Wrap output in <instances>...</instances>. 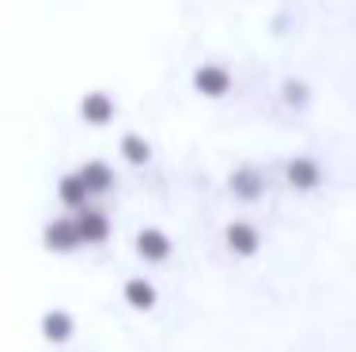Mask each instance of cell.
<instances>
[{
	"mask_svg": "<svg viewBox=\"0 0 356 352\" xmlns=\"http://www.w3.org/2000/svg\"><path fill=\"white\" fill-rule=\"evenodd\" d=\"M72 228L80 235V246H95V242H103L110 235V220H106L103 208L88 205V208H80V212H72Z\"/></svg>",
	"mask_w": 356,
	"mask_h": 352,
	"instance_id": "cell-1",
	"label": "cell"
},
{
	"mask_svg": "<svg viewBox=\"0 0 356 352\" xmlns=\"http://www.w3.org/2000/svg\"><path fill=\"white\" fill-rule=\"evenodd\" d=\"M171 250H175V242H171V235L167 231H159V228H144L137 235V254L144 258V262H167L171 258Z\"/></svg>",
	"mask_w": 356,
	"mask_h": 352,
	"instance_id": "cell-2",
	"label": "cell"
},
{
	"mask_svg": "<svg viewBox=\"0 0 356 352\" xmlns=\"http://www.w3.org/2000/svg\"><path fill=\"white\" fill-rule=\"evenodd\" d=\"M80 178H83V186H88L91 197H103V194H110V190L118 186L114 167L103 163V159H91V163H83V167H80Z\"/></svg>",
	"mask_w": 356,
	"mask_h": 352,
	"instance_id": "cell-3",
	"label": "cell"
},
{
	"mask_svg": "<svg viewBox=\"0 0 356 352\" xmlns=\"http://www.w3.org/2000/svg\"><path fill=\"white\" fill-rule=\"evenodd\" d=\"M193 87L209 99H220V95L232 91V72L220 69V65H201V69L193 72Z\"/></svg>",
	"mask_w": 356,
	"mask_h": 352,
	"instance_id": "cell-4",
	"label": "cell"
},
{
	"mask_svg": "<svg viewBox=\"0 0 356 352\" xmlns=\"http://www.w3.org/2000/svg\"><path fill=\"white\" fill-rule=\"evenodd\" d=\"M42 239H46V246L57 250V254H72V250L80 246V235H76V228H72V216H65V220H49Z\"/></svg>",
	"mask_w": 356,
	"mask_h": 352,
	"instance_id": "cell-5",
	"label": "cell"
},
{
	"mask_svg": "<svg viewBox=\"0 0 356 352\" xmlns=\"http://www.w3.org/2000/svg\"><path fill=\"white\" fill-rule=\"evenodd\" d=\"M284 174H288V182H292L296 190H303V194L322 182V167L315 163V159H288Z\"/></svg>",
	"mask_w": 356,
	"mask_h": 352,
	"instance_id": "cell-6",
	"label": "cell"
},
{
	"mask_svg": "<svg viewBox=\"0 0 356 352\" xmlns=\"http://www.w3.org/2000/svg\"><path fill=\"white\" fill-rule=\"evenodd\" d=\"M57 197H61V201H65V208H72V212H80V208H88V205H91V194H88V186H83L80 171L65 174V178L57 182Z\"/></svg>",
	"mask_w": 356,
	"mask_h": 352,
	"instance_id": "cell-7",
	"label": "cell"
},
{
	"mask_svg": "<svg viewBox=\"0 0 356 352\" xmlns=\"http://www.w3.org/2000/svg\"><path fill=\"white\" fill-rule=\"evenodd\" d=\"M80 114H83V121H91V125H106L110 117H114V99H110L106 91H88L83 103H80Z\"/></svg>",
	"mask_w": 356,
	"mask_h": 352,
	"instance_id": "cell-8",
	"label": "cell"
},
{
	"mask_svg": "<svg viewBox=\"0 0 356 352\" xmlns=\"http://www.w3.org/2000/svg\"><path fill=\"white\" fill-rule=\"evenodd\" d=\"M232 190L239 201H258L261 194H266V174L254 171V167H243V171L232 174Z\"/></svg>",
	"mask_w": 356,
	"mask_h": 352,
	"instance_id": "cell-9",
	"label": "cell"
},
{
	"mask_svg": "<svg viewBox=\"0 0 356 352\" xmlns=\"http://www.w3.org/2000/svg\"><path fill=\"white\" fill-rule=\"evenodd\" d=\"M258 246H261V239H258V231H254L250 224H232V228H227V250H232V254L254 258Z\"/></svg>",
	"mask_w": 356,
	"mask_h": 352,
	"instance_id": "cell-10",
	"label": "cell"
},
{
	"mask_svg": "<svg viewBox=\"0 0 356 352\" xmlns=\"http://www.w3.org/2000/svg\"><path fill=\"white\" fill-rule=\"evenodd\" d=\"M72 330H76V322H72V315L69 311H46L42 315V333H46V341H69L72 337Z\"/></svg>",
	"mask_w": 356,
	"mask_h": 352,
	"instance_id": "cell-11",
	"label": "cell"
},
{
	"mask_svg": "<svg viewBox=\"0 0 356 352\" xmlns=\"http://www.w3.org/2000/svg\"><path fill=\"white\" fill-rule=\"evenodd\" d=\"M125 303L137 307V311H148V307H156V288L140 276H133V280H125Z\"/></svg>",
	"mask_w": 356,
	"mask_h": 352,
	"instance_id": "cell-12",
	"label": "cell"
},
{
	"mask_svg": "<svg viewBox=\"0 0 356 352\" xmlns=\"http://www.w3.org/2000/svg\"><path fill=\"white\" fill-rule=\"evenodd\" d=\"M122 156H125V163H129V167H144L152 159V148H148V140H144V137L129 133V137L122 140Z\"/></svg>",
	"mask_w": 356,
	"mask_h": 352,
	"instance_id": "cell-13",
	"label": "cell"
},
{
	"mask_svg": "<svg viewBox=\"0 0 356 352\" xmlns=\"http://www.w3.org/2000/svg\"><path fill=\"white\" fill-rule=\"evenodd\" d=\"M284 95L292 99V103H303V99H307V91H303V83L296 87V80H288V83H284Z\"/></svg>",
	"mask_w": 356,
	"mask_h": 352,
	"instance_id": "cell-14",
	"label": "cell"
}]
</instances>
